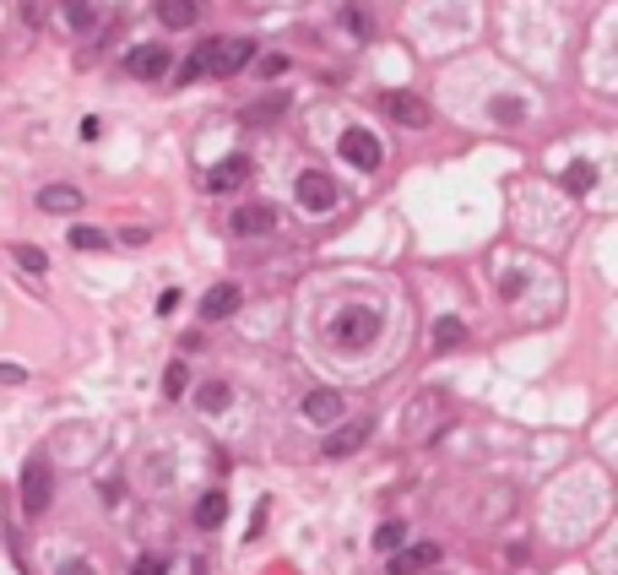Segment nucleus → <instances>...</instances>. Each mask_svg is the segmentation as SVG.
<instances>
[{
    "label": "nucleus",
    "mask_w": 618,
    "mask_h": 575,
    "mask_svg": "<svg viewBox=\"0 0 618 575\" xmlns=\"http://www.w3.org/2000/svg\"><path fill=\"white\" fill-rule=\"evenodd\" d=\"M282 71H288V54H261V60H255V76H266V81L282 76Z\"/></svg>",
    "instance_id": "393cba45"
},
{
    "label": "nucleus",
    "mask_w": 618,
    "mask_h": 575,
    "mask_svg": "<svg viewBox=\"0 0 618 575\" xmlns=\"http://www.w3.org/2000/svg\"><path fill=\"white\" fill-rule=\"evenodd\" d=\"M174 310H179V293H174V288H168V293H163V299H157V315H174Z\"/></svg>",
    "instance_id": "c756f323"
},
{
    "label": "nucleus",
    "mask_w": 618,
    "mask_h": 575,
    "mask_svg": "<svg viewBox=\"0 0 618 575\" xmlns=\"http://www.w3.org/2000/svg\"><path fill=\"white\" fill-rule=\"evenodd\" d=\"M440 560V543H418L413 554H391L385 560V575H418V570H429Z\"/></svg>",
    "instance_id": "f8f14e48"
},
{
    "label": "nucleus",
    "mask_w": 618,
    "mask_h": 575,
    "mask_svg": "<svg viewBox=\"0 0 618 575\" xmlns=\"http://www.w3.org/2000/svg\"><path fill=\"white\" fill-rule=\"evenodd\" d=\"M65 16L71 27H92V0H65Z\"/></svg>",
    "instance_id": "a878e982"
},
{
    "label": "nucleus",
    "mask_w": 618,
    "mask_h": 575,
    "mask_svg": "<svg viewBox=\"0 0 618 575\" xmlns=\"http://www.w3.org/2000/svg\"><path fill=\"white\" fill-rule=\"evenodd\" d=\"M11 255H16V266H22V272H33V277H38V272H49V255H43L38 244H11Z\"/></svg>",
    "instance_id": "aec40b11"
},
{
    "label": "nucleus",
    "mask_w": 618,
    "mask_h": 575,
    "mask_svg": "<svg viewBox=\"0 0 618 575\" xmlns=\"http://www.w3.org/2000/svg\"><path fill=\"white\" fill-rule=\"evenodd\" d=\"M375 337H380V310H369V304H342V310L331 315V348H337V353H364V348H375Z\"/></svg>",
    "instance_id": "f257e3e1"
},
{
    "label": "nucleus",
    "mask_w": 618,
    "mask_h": 575,
    "mask_svg": "<svg viewBox=\"0 0 618 575\" xmlns=\"http://www.w3.org/2000/svg\"><path fill=\"white\" fill-rule=\"evenodd\" d=\"M223 522H228V494H223V489H206L201 505H195V527H201V532H217Z\"/></svg>",
    "instance_id": "ddd939ff"
},
{
    "label": "nucleus",
    "mask_w": 618,
    "mask_h": 575,
    "mask_svg": "<svg viewBox=\"0 0 618 575\" xmlns=\"http://www.w3.org/2000/svg\"><path fill=\"white\" fill-rule=\"evenodd\" d=\"M206 76H233L255 60V43L250 38H206Z\"/></svg>",
    "instance_id": "7ed1b4c3"
},
{
    "label": "nucleus",
    "mask_w": 618,
    "mask_h": 575,
    "mask_svg": "<svg viewBox=\"0 0 618 575\" xmlns=\"http://www.w3.org/2000/svg\"><path fill=\"white\" fill-rule=\"evenodd\" d=\"M342 22H347V33H353V38H369V11L347 5V11H342Z\"/></svg>",
    "instance_id": "b1692460"
},
{
    "label": "nucleus",
    "mask_w": 618,
    "mask_h": 575,
    "mask_svg": "<svg viewBox=\"0 0 618 575\" xmlns=\"http://www.w3.org/2000/svg\"><path fill=\"white\" fill-rule=\"evenodd\" d=\"M380 109H385L396 125H407V130H423V125H429V103H423V98H413V92H385V98H380Z\"/></svg>",
    "instance_id": "1a4fd4ad"
},
{
    "label": "nucleus",
    "mask_w": 618,
    "mask_h": 575,
    "mask_svg": "<svg viewBox=\"0 0 618 575\" xmlns=\"http://www.w3.org/2000/svg\"><path fill=\"white\" fill-rule=\"evenodd\" d=\"M195 397H201V407H206V413H217V407H223V402L233 397V386H228V380H206V386H201Z\"/></svg>",
    "instance_id": "412c9836"
},
{
    "label": "nucleus",
    "mask_w": 618,
    "mask_h": 575,
    "mask_svg": "<svg viewBox=\"0 0 618 575\" xmlns=\"http://www.w3.org/2000/svg\"><path fill=\"white\" fill-rule=\"evenodd\" d=\"M185 386H190V369H185V359H174V364L163 369V397H168V402H179V397H185Z\"/></svg>",
    "instance_id": "6ab92c4d"
},
{
    "label": "nucleus",
    "mask_w": 618,
    "mask_h": 575,
    "mask_svg": "<svg viewBox=\"0 0 618 575\" xmlns=\"http://www.w3.org/2000/svg\"><path fill=\"white\" fill-rule=\"evenodd\" d=\"M461 337H467V326H461L456 315H440V321H434V348H440V353L461 348Z\"/></svg>",
    "instance_id": "f3484780"
},
{
    "label": "nucleus",
    "mask_w": 618,
    "mask_h": 575,
    "mask_svg": "<svg viewBox=\"0 0 618 575\" xmlns=\"http://www.w3.org/2000/svg\"><path fill=\"white\" fill-rule=\"evenodd\" d=\"M342 158H347L358 174H375V168L385 163V147H380V136H375V130L347 125V130H342Z\"/></svg>",
    "instance_id": "423d86ee"
},
{
    "label": "nucleus",
    "mask_w": 618,
    "mask_h": 575,
    "mask_svg": "<svg viewBox=\"0 0 618 575\" xmlns=\"http://www.w3.org/2000/svg\"><path fill=\"white\" fill-rule=\"evenodd\" d=\"M304 418H309L315 429H331V424H342V391H331V386L309 391V397H304Z\"/></svg>",
    "instance_id": "9d476101"
},
{
    "label": "nucleus",
    "mask_w": 618,
    "mask_h": 575,
    "mask_svg": "<svg viewBox=\"0 0 618 575\" xmlns=\"http://www.w3.org/2000/svg\"><path fill=\"white\" fill-rule=\"evenodd\" d=\"M49 505H54V478H49V462H43V456H33V462L22 467V511L38 522Z\"/></svg>",
    "instance_id": "39448f33"
},
{
    "label": "nucleus",
    "mask_w": 618,
    "mask_h": 575,
    "mask_svg": "<svg viewBox=\"0 0 618 575\" xmlns=\"http://www.w3.org/2000/svg\"><path fill=\"white\" fill-rule=\"evenodd\" d=\"M22 380H27L22 364H0V386H22Z\"/></svg>",
    "instance_id": "cd10ccee"
},
{
    "label": "nucleus",
    "mask_w": 618,
    "mask_h": 575,
    "mask_svg": "<svg viewBox=\"0 0 618 575\" xmlns=\"http://www.w3.org/2000/svg\"><path fill=\"white\" fill-rule=\"evenodd\" d=\"M71 244H76V250H103L109 239H103V228H87V223H76V228H71Z\"/></svg>",
    "instance_id": "5701e85b"
},
{
    "label": "nucleus",
    "mask_w": 618,
    "mask_h": 575,
    "mask_svg": "<svg viewBox=\"0 0 618 575\" xmlns=\"http://www.w3.org/2000/svg\"><path fill=\"white\" fill-rule=\"evenodd\" d=\"M592 185H597V168H592V163H570V168H565V190H570V196H586Z\"/></svg>",
    "instance_id": "a211bd4d"
},
{
    "label": "nucleus",
    "mask_w": 618,
    "mask_h": 575,
    "mask_svg": "<svg viewBox=\"0 0 618 575\" xmlns=\"http://www.w3.org/2000/svg\"><path fill=\"white\" fill-rule=\"evenodd\" d=\"M168 65H174V54H168L163 43H136V49L125 54V71H130L136 81H157Z\"/></svg>",
    "instance_id": "6e6552de"
},
{
    "label": "nucleus",
    "mask_w": 618,
    "mask_h": 575,
    "mask_svg": "<svg viewBox=\"0 0 618 575\" xmlns=\"http://www.w3.org/2000/svg\"><path fill=\"white\" fill-rule=\"evenodd\" d=\"M244 179H250V158H228V163H217V168L206 174L212 190H239Z\"/></svg>",
    "instance_id": "4468645a"
},
{
    "label": "nucleus",
    "mask_w": 618,
    "mask_h": 575,
    "mask_svg": "<svg viewBox=\"0 0 618 575\" xmlns=\"http://www.w3.org/2000/svg\"><path fill=\"white\" fill-rule=\"evenodd\" d=\"M369 435H375V418H347V424H331V435H326V446H320V456L326 462H342V456H353V451H364L369 446Z\"/></svg>",
    "instance_id": "20e7f679"
},
{
    "label": "nucleus",
    "mask_w": 618,
    "mask_h": 575,
    "mask_svg": "<svg viewBox=\"0 0 618 575\" xmlns=\"http://www.w3.org/2000/svg\"><path fill=\"white\" fill-rule=\"evenodd\" d=\"M201 0H157V22L163 27H195Z\"/></svg>",
    "instance_id": "2eb2a0df"
},
{
    "label": "nucleus",
    "mask_w": 618,
    "mask_h": 575,
    "mask_svg": "<svg viewBox=\"0 0 618 575\" xmlns=\"http://www.w3.org/2000/svg\"><path fill=\"white\" fill-rule=\"evenodd\" d=\"M293 196H299V206H304L309 217H326V212H337V201H342V190H337V179H331L326 168H304V174L293 179Z\"/></svg>",
    "instance_id": "f03ea898"
},
{
    "label": "nucleus",
    "mask_w": 618,
    "mask_h": 575,
    "mask_svg": "<svg viewBox=\"0 0 618 575\" xmlns=\"http://www.w3.org/2000/svg\"><path fill=\"white\" fill-rule=\"evenodd\" d=\"M130 575H168V560H157V554H147V560H136Z\"/></svg>",
    "instance_id": "bb28decb"
},
{
    "label": "nucleus",
    "mask_w": 618,
    "mask_h": 575,
    "mask_svg": "<svg viewBox=\"0 0 618 575\" xmlns=\"http://www.w3.org/2000/svg\"><path fill=\"white\" fill-rule=\"evenodd\" d=\"M494 109H499V120H505V125H510V120H521V103H516V98H499Z\"/></svg>",
    "instance_id": "c85d7f7f"
},
{
    "label": "nucleus",
    "mask_w": 618,
    "mask_h": 575,
    "mask_svg": "<svg viewBox=\"0 0 618 575\" xmlns=\"http://www.w3.org/2000/svg\"><path fill=\"white\" fill-rule=\"evenodd\" d=\"M239 304H244L239 283H217V288H206V299H201V321H228Z\"/></svg>",
    "instance_id": "9b49d317"
},
{
    "label": "nucleus",
    "mask_w": 618,
    "mask_h": 575,
    "mask_svg": "<svg viewBox=\"0 0 618 575\" xmlns=\"http://www.w3.org/2000/svg\"><path fill=\"white\" fill-rule=\"evenodd\" d=\"M228 228L239 239H255V234H271L277 228V212H271V201H239L233 217H228Z\"/></svg>",
    "instance_id": "0eeeda50"
},
{
    "label": "nucleus",
    "mask_w": 618,
    "mask_h": 575,
    "mask_svg": "<svg viewBox=\"0 0 618 575\" xmlns=\"http://www.w3.org/2000/svg\"><path fill=\"white\" fill-rule=\"evenodd\" d=\"M402 538H407V527H402V522H385V527L375 532V549H380V554H396Z\"/></svg>",
    "instance_id": "4be33fe9"
},
{
    "label": "nucleus",
    "mask_w": 618,
    "mask_h": 575,
    "mask_svg": "<svg viewBox=\"0 0 618 575\" xmlns=\"http://www.w3.org/2000/svg\"><path fill=\"white\" fill-rule=\"evenodd\" d=\"M38 206H43V212H76V206H81V190H76V185H43V190H38Z\"/></svg>",
    "instance_id": "dca6fc26"
}]
</instances>
